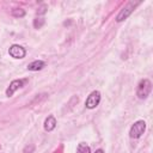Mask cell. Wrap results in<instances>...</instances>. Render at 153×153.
Instances as JSON below:
<instances>
[{"label": "cell", "mask_w": 153, "mask_h": 153, "mask_svg": "<svg viewBox=\"0 0 153 153\" xmlns=\"http://www.w3.org/2000/svg\"><path fill=\"white\" fill-rule=\"evenodd\" d=\"M32 152H33V146L32 145H27L23 151V153H32Z\"/></svg>", "instance_id": "obj_12"}, {"label": "cell", "mask_w": 153, "mask_h": 153, "mask_svg": "<svg viewBox=\"0 0 153 153\" xmlns=\"http://www.w3.org/2000/svg\"><path fill=\"white\" fill-rule=\"evenodd\" d=\"M44 19L43 18H35V20H33V26H35V29H39V27H42L43 26V24H44Z\"/></svg>", "instance_id": "obj_11"}, {"label": "cell", "mask_w": 153, "mask_h": 153, "mask_svg": "<svg viewBox=\"0 0 153 153\" xmlns=\"http://www.w3.org/2000/svg\"><path fill=\"white\" fill-rule=\"evenodd\" d=\"M55 127H56V120H55V117L51 116V115L48 116L45 118V121H44V130L45 131H51V130L55 129Z\"/></svg>", "instance_id": "obj_8"}, {"label": "cell", "mask_w": 153, "mask_h": 153, "mask_svg": "<svg viewBox=\"0 0 153 153\" xmlns=\"http://www.w3.org/2000/svg\"><path fill=\"white\" fill-rule=\"evenodd\" d=\"M26 79H16V80H13L11 84H10V86L7 87V90H6V96L7 97H12L13 96V93L18 90V88H22L25 84H26Z\"/></svg>", "instance_id": "obj_5"}, {"label": "cell", "mask_w": 153, "mask_h": 153, "mask_svg": "<svg viewBox=\"0 0 153 153\" xmlns=\"http://www.w3.org/2000/svg\"><path fill=\"white\" fill-rule=\"evenodd\" d=\"M12 16L16 18H22L25 16V11L23 8H14V10H12Z\"/></svg>", "instance_id": "obj_10"}, {"label": "cell", "mask_w": 153, "mask_h": 153, "mask_svg": "<svg viewBox=\"0 0 153 153\" xmlns=\"http://www.w3.org/2000/svg\"><path fill=\"white\" fill-rule=\"evenodd\" d=\"M0 148H1V146H0Z\"/></svg>", "instance_id": "obj_14"}, {"label": "cell", "mask_w": 153, "mask_h": 153, "mask_svg": "<svg viewBox=\"0 0 153 153\" xmlns=\"http://www.w3.org/2000/svg\"><path fill=\"white\" fill-rule=\"evenodd\" d=\"M100 102V92L99 91H92L88 97L86 98V102H85V106L87 109H94Z\"/></svg>", "instance_id": "obj_4"}, {"label": "cell", "mask_w": 153, "mask_h": 153, "mask_svg": "<svg viewBox=\"0 0 153 153\" xmlns=\"http://www.w3.org/2000/svg\"><path fill=\"white\" fill-rule=\"evenodd\" d=\"M91 149L88 147V145H86L85 142H80L76 147V153H90Z\"/></svg>", "instance_id": "obj_9"}, {"label": "cell", "mask_w": 153, "mask_h": 153, "mask_svg": "<svg viewBox=\"0 0 153 153\" xmlns=\"http://www.w3.org/2000/svg\"><path fill=\"white\" fill-rule=\"evenodd\" d=\"M152 91V82L148 79H141L136 87V96L140 99H146Z\"/></svg>", "instance_id": "obj_1"}, {"label": "cell", "mask_w": 153, "mask_h": 153, "mask_svg": "<svg viewBox=\"0 0 153 153\" xmlns=\"http://www.w3.org/2000/svg\"><path fill=\"white\" fill-rule=\"evenodd\" d=\"M94 153H104V151L102 149V148H98V149H96V152Z\"/></svg>", "instance_id": "obj_13"}, {"label": "cell", "mask_w": 153, "mask_h": 153, "mask_svg": "<svg viewBox=\"0 0 153 153\" xmlns=\"http://www.w3.org/2000/svg\"><path fill=\"white\" fill-rule=\"evenodd\" d=\"M145 130H146V122L143 120H139V121H136L130 127L129 136L131 139H139V137L142 136V134L145 133Z\"/></svg>", "instance_id": "obj_3"}, {"label": "cell", "mask_w": 153, "mask_h": 153, "mask_svg": "<svg viewBox=\"0 0 153 153\" xmlns=\"http://www.w3.org/2000/svg\"><path fill=\"white\" fill-rule=\"evenodd\" d=\"M45 67V62L42 61V60H35L32 61L31 63L27 65V69L29 71H32V72H36V71H41Z\"/></svg>", "instance_id": "obj_7"}, {"label": "cell", "mask_w": 153, "mask_h": 153, "mask_svg": "<svg viewBox=\"0 0 153 153\" xmlns=\"http://www.w3.org/2000/svg\"><path fill=\"white\" fill-rule=\"evenodd\" d=\"M141 4V1H129V2H127V5H124V7L120 11V13L116 16V22L117 23H121V22H123L124 19H127L133 12H134V10H135V7L137 6V5H140Z\"/></svg>", "instance_id": "obj_2"}, {"label": "cell", "mask_w": 153, "mask_h": 153, "mask_svg": "<svg viewBox=\"0 0 153 153\" xmlns=\"http://www.w3.org/2000/svg\"><path fill=\"white\" fill-rule=\"evenodd\" d=\"M8 54L13 57V59H23L25 55H26V50L19 45V44H13L8 49Z\"/></svg>", "instance_id": "obj_6"}]
</instances>
